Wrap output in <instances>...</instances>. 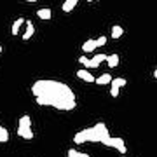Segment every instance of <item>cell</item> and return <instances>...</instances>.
I'll return each instance as SVG.
<instances>
[{
    "mask_svg": "<svg viewBox=\"0 0 157 157\" xmlns=\"http://www.w3.org/2000/svg\"><path fill=\"white\" fill-rule=\"evenodd\" d=\"M77 4H78V0H65L63 6H61L63 12H72L73 9L77 7Z\"/></svg>",
    "mask_w": 157,
    "mask_h": 157,
    "instance_id": "cell-8",
    "label": "cell"
},
{
    "mask_svg": "<svg viewBox=\"0 0 157 157\" xmlns=\"http://www.w3.org/2000/svg\"><path fill=\"white\" fill-rule=\"evenodd\" d=\"M154 77H155V78H157V70H155V72H154Z\"/></svg>",
    "mask_w": 157,
    "mask_h": 157,
    "instance_id": "cell-23",
    "label": "cell"
},
{
    "mask_svg": "<svg viewBox=\"0 0 157 157\" xmlns=\"http://www.w3.org/2000/svg\"><path fill=\"white\" fill-rule=\"evenodd\" d=\"M110 80H112V75L110 73H101L98 78H94V82L98 86H107V84H110Z\"/></svg>",
    "mask_w": 157,
    "mask_h": 157,
    "instance_id": "cell-9",
    "label": "cell"
},
{
    "mask_svg": "<svg viewBox=\"0 0 157 157\" xmlns=\"http://www.w3.org/2000/svg\"><path fill=\"white\" fill-rule=\"evenodd\" d=\"M7 141H9V131L0 124V143H7Z\"/></svg>",
    "mask_w": 157,
    "mask_h": 157,
    "instance_id": "cell-15",
    "label": "cell"
},
{
    "mask_svg": "<svg viewBox=\"0 0 157 157\" xmlns=\"http://www.w3.org/2000/svg\"><path fill=\"white\" fill-rule=\"evenodd\" d=\"M103 61H107V54H96V56H93L89 59V63H87V67L89 70H93V68H98Z\"/></svg>",
    "mask_w": 157,
    "mask_h": 157,
    "instance_id": "cell-5",
    "label": "cell"
},
{
    "mask_svg": "<svg viewBox=\"0 0 157 157\" xmlns=\"http://www.w3.org/2000/svg\"><path fill=\"white\" fill-rule=\"evenodd\" d=\"M110 84L119 86V87H124V86L128 84V80H126V78H122V77H117V78H113V77H112V80H110Z\"/></svg>",
    "mask_w": 157,
    "mask_h": 157,
    "instance_id": "cell-17",
    "label": "cell"
},
{
    "mask_svg": "<svg viewBox=\"0 0 157 157\" xmlns=\"http://www.w3.org/2000/svg\"><path fill=\"white\" fill-rule=\"evenodd\" d=\"M87 2H89V4H91V2H100V0H87Z\"/></svg>",
    "mask_w": 157,
    "mask_h": 157,
    "instance_id": "cell-22",
    "label": "cell"
},
{
    "mask_svg": "<svg viewBox=\"0 0 157 157\" xmlns=\"http://www.w3.org/2000/svg\"><path fill=\"white\" fill-rule=\"evenodd\" d=\"M124 35V28L119 26V25H113L112 26V39H121Z\"/></svg>",
    "mask_w": 157,
    "mask_h": 157,
    "instance_id": "cell-14",
    "label": "cell"
},
{
    "mask_svg": "<svg viewBox=\"0 0 157 157\" xmlns=\"http://www.w3.org/2000/svg\"><path fill=\"white\" fill-rule=\"evenodd\" d=\"M68 157H89V154H86V152H78L75 150V148H70V150L67 152Z\"/></svg>",
    "mask_w": 157,
    "mask_h": 157,
    "instance_id": "cell-16",
    "label": "cell"
},
{
    "mask_svg": "<svg viewBox=\"0 0 157 157\" xmlns=\"http://www.w3.org/2000/svg\"><path fill=\"white\" fill-rule=\"evenodd\" d=\"M0 52H2V45H0Z\"/></svg>",
    "mask_w": 157,
    "mask_h": 157,
    "instance_id": "cell-24",
    "label": "cell"
},
{
    "mask_svg": "<svg viewBox=\"0 0 157 157\" xmlns=\"http://www.w3.org/2000/svg\"><path fill=\"white\" fill-rule=\"evenodd\" d=\"M21 25H25V17H17L16 21L12 23V35H19V30H21Z\"/></svg>",
    "mask_w": 157,
    "mask_h": 157,
    "instance_id": "cell-13",
    "label": "cell"
},
{
    "mask_svg": "<svg viewBox=\"0 0 157 157\" xmlns=\"http://www.w3.org/2000/svg\"><path fill=\"white\" fill-rule=\"evenodd\" d=\"M25 25H26V32L23 33V40H30L35 33V26L32 21H25Z\"/></svg>",
    "mask_w": 157,
    "mask_h": 157,
    "instance_id": "cell-7",
    "label": "cell"
},
{
    "mask_svg": "<svg viewBox=\"0 0 157 157\" xmlns=\"http://www.w3.org/2000/svg\"><path fill=\"white\" fill-rule=\"evenodd\" d=\"M77 77L84 82H94V75L89 72V68H82V70H77Z\"/></svg>",
    "mask_w": 157,
    "mask_h": 157,
    "instance_id": "cell-6",
    "label": "cell"
},
{
    "mask_svg": "<svg viewBox=\"0 0 157 157\" xmlns=\"http://www.w3.org/2000/svg\"><path fill=\"white\" fill-rule=\"evenodd\" d=\"M26 2H28V4H35V2H37V0H26Z\"/></svg>",
    "mask_w": 157,
    "mask_h": 157,
    "instance_id": "cell-21",
    "label": "cell"
},
{
    "mask_svg": "<svg viewBox=\"0 0 157 157\" xmlns=\"http://www.w3.org/2000/svg\"><path fill=\"white\" fill-rule=\"evenodd\" d=\"M78 63H80V65H84V67H87V63H89V58L80 56V58H78Z\"/></svg>",
    "mask_w": 157,
    "mask_h": 157,
    "instance_id": "cell-20",
    "label": "cell"
},
{
    "mask_svg": "<svg viewBox=\"0 0 157 157\" xmlns=\"http://www.w3.org/2000/svg\"><path fill=\"white\" fill-rule=\"evenodd\" d=\"M37 16H39L40 19H44V21H47V19H51L52 12H51L49 7H44V9H39V11H37Z\"/></svg>",
    "mask_w": 157,
    "mask_h": 157,
    "instance_id": "cell-12",
    "label": "cell"
},
{
    "mask_svg": "<svg viewBox=\"0 0 157 157\" xmlns=\"http://www.w3.org/2000/svg\"><path fill=\"white\" fill-rule=\"evenodd\" d=\"M110 68L119 67V54H107V61H105Z\"/></svg>",
    "mask_w": 157,
    "mask_h": 157,
    "instance_id": "cell-11",
    "label": "cell"
},
{
    "mask_svg": "<svg viewBox=\"0 0 157 157\" xmlns=\"http://www.w3.org/2000/svg\"><path fill=\"white\" fill-rule=\"evenodd\" d=\"M107 44V37L103 35V37H100V39H96V47H101V45Z\"/></svg>",
    "mask_w": 157,
    "mask_h": 157,
    "instance_id": "cell-19",
    "label": "cell"
},
{
    "mask_svg": "<svg viewBox=\"0 0 157 157\" xmlns=\"http://www.w3.org/2000/svg\"><path fill=\"white\" fill-rule=\"evenodd\" d=\"M119 91H121V87H119V86L110 84V96H112V98H117V96H119Z\"/></svg>",
    "mask_w": 157,
    "mask_h": 157,
    "instance_id": "cell-18",
    "label": "cell"
},
{
    "mask_svg": "<svg viewBox=\"0 0 157 157\" xmlns=\"http://www.w3.org/2000/svg\"><path fill=\"white\" fill-rule=\"evenodd\" d=\"M108 136H110V133H108L107 124L98 122L87 129L78 131L77 135L73 136V143H77V145L78 143H103Z\"/></svg>",
    "mask_w": 157,
    "mask_h": 157,
    "instance_id": "cell-2",
    "label": "cell"
},
{
    "mask_svg": "<svg viewBox=\"0 0 157 157\" xmlns=\"http://www.w3.org/2000/svg\"><path fill=\"white\" fill-rule=\"evenodd\" d=\"M155 70H157V67H155Z\"/></svg>",
    "mask_w": 157,
    "mask_h": 157,
    "instance_id": "cell-25",
    "label": "cell"
},
{
    "mask_svg": "<svg viewBox=\"0 0 157 157\" xmlns=\"http://www.w3.org/2000/svg\"><path fill=\"white\" fill-rule=\"evenodd\" d=\"M94 49H96V39H89L82 44V51L84 52H93Z\"/></svg>",
    "mask_w": 157,
    "mask_h": 157,
    "instance_id": "cell-10",
    "label": "cell"
},
{
    "mask_svg": "<svg viewBox=\"0 0 157 157\" xmlns=\"http://www.w3.org/2000/svg\"><path fill=\"white\" fill-rule=\"evenodd\" d=\"M103 145H105V147H110V148H115V150H119L121 154H126V152H128V148H126V143H124L122 138H113V136H108L107 140L103 141Z\"/></svg>",
    "mask_w": 157,
    "mask_h": 157,
    "instance_id": "cell-4",
    "label": "cell"
},
{
    "mask_svg": "<svg viewBox=\"0 0 157 157\" xmlns=\"http://www.w3.org/2000/svg\"><path fill=\"white\" fill-rule=\"evenodd\" d=\"M17 135L25 138V140H32L33 138V131H32V119L30 115H21L19 119V126H17Z\"/></svg>",
    "mask_w": 157,
    "mask_h": 157,
    "instance_id": "cell-3",
    "label": "cell"
},
{
    "mask_svg": "<svg viewBox=\"0 0 157 157\" xmlns=\"http://www.w3.org/2000/svg\"><path fill=\"white\" fill-rule=\"evenodd\" d=\"M32 94L42 107H52L56 110L70 112L77 107V96L70 86L52 78H40L32 86Z\"/></svg>",
    "mask_w": 157,
    "mask_h": 157,
    "instance_id": "cell-1",
    "label": "cell"
}]
</instances>
